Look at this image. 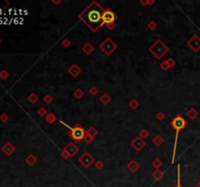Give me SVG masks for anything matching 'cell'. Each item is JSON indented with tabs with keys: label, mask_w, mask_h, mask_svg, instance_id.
I'll list each match as a JSON object with an SVG mask.
<instances>
[{
	"label": "cell",
	"mask_w": 200,
	"mask_h": 187,
	"mask_svg": "<svg viewBox=\"0 0 200 187\" xmlns=\"http://www.w3.org/2000/svg\"><path fill=\"white\" fill-rule=\"evenodd\" d=\"M104 9L97 2H93L80 14V19L94 31L103 25Z\"/></svg>",
	"instance_id": "6da1fadb"
},
{
	"label": "cell",
	"mask_w": 200,
	"mask_h": 187,
	"mask_svg": "<svg viewBox=\"0 0 200 187\" xmlns=\"http://www.w3.org/2000/svg\"><path fill=\"white\" fill-rule=\"evenodd\" d=\"M186 126V120L183 118L182 116H177L175 117L172 121V127H173L176 131H177V135H176V141H175V146H174V155H175V149H176V145H177V140H178V135H179V132L183 130V128Z\"/></svg>",
	"instance_id": "7a4b0ae2"
},
{
	"label": "cell",
	"mask_w": 200,
	"mask_h": 187,
	"mask_svg": "<svg viewBox=\"0 0 200 187\" xmlns=\"http://www.w3.org/2000/svg\"><path fill=\"white\" fill-rule=\"evenodd\" d=\"M69 128V127H68ZM70 132H71V136L74 140H76V141H80V140L84 138V135L85 132L84 131L82 130L81 128L79 127H75V128H69Z\"/></svg>",
	"instance_id": "3957f363"
},
{
	"label": "cell",
	"mask_w": 200,
	"mask_h": 187,
	"mask_svg": "<svg viewBox=\"0 0 200 187\" xmlns=\"http://www.w3.org/2000/svg\"><path fill=\"white\" fill-rule=\"evenodd\" d=\"M115 18H116V16H115V14L113 13L112 11L107 10V11L104 12V15H103V22H104V23H107V25H109V23H112L113 22L115 21Z\"/></svg>",
	"instance_id": "277c9868"
},
{
	"label": "cell",
	"mask_w": 200,
	"mask_h": 187,
	"mask_svg": "<svg viewBox=\"0 0 200 187\" xmlns=\"http://www.w3.org/2000/svg\"><path fill=\"white\" fill-rule=\"evenodd\" d=\"M189 44L193 51H198L200 49V37H198L197 35H194Z\"/></svg>",
	"instance_id": "5b68a950"
},
{
	"label": "cell",
	"mask_w": 200,
	"mask_h": 187,
	"mask_svg": "<svg viewBox=\"0 0 200 187\" xmlns=\"http://www.w3.org/2000/svg\"><path fill=\"white\" fill-rule=\"evenodd\" d=\"M2 150H3V152H4V153H5L6 155H11V154L14 152L15 148H14V146L12 145L10 142H7L5 145L3 146Z\"/></svg>",
	"instance_id": "8992f818"
},
{
	"label": "cell",
	"mask_w": 200,
	"mask_h": 187,
	"mask_svg": "<svg viewBox=\"0 0 200 187\" xmlns=\"http://www.w3.org/2000/svg\"><path fill=\"white\" fill-rule=\"evenodd\" d=\"M80 161H81V163H82V165L87 168V167H89L90 165H91L93 159L90 157L89 154H85V155L83 156V158H81Z\"/></svg>",
	"instance_id": "52a82bcc"
},
{
	"label": "cell",
	"mask_w": 200,
	"mask_h": 187,
	"mask_svg": "<svg viewBox=\"0 0 200 187\" xmlns=\"http://www.w3.org/2000/svg\"><path fill=\"white\" fill-rule=\"evenodd\" d=\"M180 166H178V183H177V186L176 187H183L182 184H181V180H180Z\"/></svg>",
	"instance_id": "ba28073f"
},
{
	"label": "cell",
	"mask_w": 200,
	"mask_h": 187,
	"mask_svg": "<svg viewBox=\"0 0 200 187\" xmlns=\"http://www.w3.org/2000/svg\"><path fill=\"white\" fill-rule=\"evenodd\" d=\"M153 177H155L156 180H159L160 177H162V174H161V173H158V171H157V173H155V174H153Z\"/></svg>",
	"instance_id": "9c48e42d"
},
{
	"label": "cell",
	"mask_w": 200,
	"mask_h": 187,
	"mask_svg": "<svg viewBox=\"0 0 200 187\" xmlns=\"http://www.w3.org/2000/svg\"><path fill=\"white\" fill-rule=\"evenodd\" d=\"M6 77H7V73L5 71L0 72V78H1V79H6Z\"/></svg>",
	"instance_id": "30bf717a"
},
{
	"label": "cell",
	"mask_w": 200,
	"mask_h": 187,
	"mask_svg": "<svg viewBox=\"0 0 200 187\" xmlns=\"http://www.w3.org/2000/svg\"><path fill=\"white\" fill-rule=\"evenodd\" d=\"M7 119H8V116H7L6 114H2V115H1V120H2V121H6Z\"/></svg>",
	"instance_id": "8fae6325"
},
{
	"label": "cell",
	"mask_w": 200,
	"mask_h": 187,
	"mask_svg": "<svg viewBox=\"0 0 200 187\" xmlns=\"http://www.w3.org/2000/svg\"><path fill=\"white\" fill-rule=\"evenodd\" d=\"M196 187H200V183H199V184H198V185H197Z\"/></svg>",
	"instance_id": "7c38bea8"
},
{
	"label": "cell",
	"mask_w": 200,
	"mask_h": 187,
	"mask_svg": "<svg viewBox=\"0 0 200 187\" xmlns=\"http://www.w3.org/2000/svg\"><path fill=\"white\" fill-rule=\"evenodd\" d=\"M0 42H1V39H0Z\"/></svg>",
	"instance_id": "4fadbf2b"
}]
</instances>
